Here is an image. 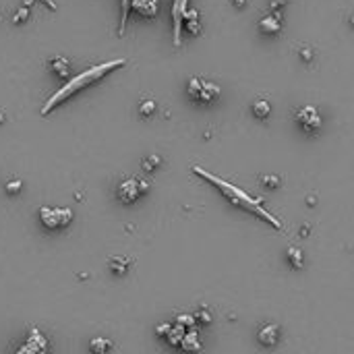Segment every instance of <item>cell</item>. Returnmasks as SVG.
<instances>
[{
	"instance_id": "cell-1",
	"label": "cell",
	"mask_w": 354,
	"mask_h": 354,
	"mask_svg": "<svg viewBox=\"0 0 354 354\" xmlns=\"http://www.w3.org/2000/svg\"><path fill=\"white\" fill-rule=\"evenodd\" d=\"M124 64H126L124 58H114V60H108V62H102V64H94L92 69H87V71L75 75L73 79L66 81V83L60 87V90H56L54 96L41 106V114H43V116L50 114L56 106H60L62 102H66L69 98H73L77 92L85 90L87 85H92V83H96V81H102L106 75H110L112 71L120 69V66H124Z\"/></svg>"
},
{
	"instance_id": "cell-2",
	"label": "cell",
	"mask_w": 354,
	"mask_h": 354,
	"mask_svg": "<svg viewBox=\"0 0 354 354\" xmlns=\"http://www.w3.org/2000/svg\"><path fill=\"white\" fill-rule=\"evenodd\" d=\"M193 172L195 174H199L201 179H205V181H209L211 185H215L219 191H222L230 201L234 203V205H240V207H245V209H249V211H253V213H257V215H261V217H265L268 222H272L276 228H282V224L278 222V219L272 215V213H268L263 209V205H261V201L259 199H253V197H249L242 189H238V187H234V185H230V183H226V181H222V179H217V176H213V174H209V172H205L203 168H199V166H195L193 168Z\"/></svg>"
},
{
	"instance_id": "cell-3",
	"label": "cell",
	"mask_w": 354,
	"mask_h": 354,
	"mask_svg": "<svg viewBox=\"0 0 354 354\" xmlns=\"http://www.w3.org/2000/svg\"><path fill=\"white\" fill-rule=\"evenodd\" d=\"M37 215H39V222L48 230H62L69 226L75 217L73 209H69V207H50V205L39 207Z\"/></svg>"
},
{
	"instance_id": "cell-4",
	"label": "cell",
	"mask_w": 354,
	"mask_h": 354,
	"mask_svg": "<svg viewBox=\"0 0 354 354\" xmlns=\"http://www.w3.org/2000/svg\"><path fill=\"white\" fill-rule=\"evenodd\" d=\"M187 92L197 104H213L219 98V87L215 83H211V81H203L199 77H191L189 79Z\"/></svg>"
},
{
	"instance_id": "cell-5",
	"label": "cell",
	"mask_w": 354,
	"mask_h": 354,
	"mask_svg": "<svg viewBox=\"0 0 354 354\" xmlns=\"http://www.w3.org/2000/svg\"><path fill=\"white\" fill-rule=\"evenodd\" d=\"M147 189H149L147 181L130 176V179H124L116 187V197H118V201H122V203H135L143 193H147Z\"/></svg>"
},
{
	"instance_id": "cell-6",
	"label": "cell",
	"mask_w": 354,
	"mask_h": 354,
	"mask_svg": "<svg viewBox=\"0 0 354 354\" xmlns=\"http://www.w3.org/2000/svg\"><path fill=\"white\" fill-rule=\"evenodd\" d=\"M48 350H50L48 338L43 336L37 327H31V329H29L27 340L17 348L15 354H48Z\"/></svg>"
},
{
	"instance_id": "cell-7",
	"label": "cell",
	"mask_w": 354,
	"mask_h": 354,
	"mask_svg": "<svg viewBox=\"0 0 354 354\" xmlns=\"http://www.w3.org/2000/svg\"><path fill=\"white\" fill-rule=\"evenodd\" d=\"M189 9V0H172V37L174 46H183V15Z\"/></svg>"
},
{
	"instance_id": "cell-8",
	"label": "cell",
	"mask_w": 354,
	"mask_h": 354,
	"mask_svg": "<svg viewBox=\"0 0 354 354\" xmlns=\"http://www.w3.org/2000/svg\"><path fill=\"white\" fill-rule=\"evenodd\" d=\"M296 122L308 132H317L321 128V114L315 106H302L296 110Z\"/></svg>"
},
{
	"instance_id": "cell-9",
	"label": "cell",
	"mask_w": 354,
	"mask_h": 354,
	"mask_svg": "<svg viewBox=\"0 0 354 354\" xmlns=\"http://www.w3.org/2000/svg\"><path fill=\"white\" fill-rule=\"evenodd\" d=\"M128 11H137L145 19H153L160 11V0H130Z\"/></svg>"
},
{
	"instance_id": "cell-10",
	"label": "cell",
	"mask_w": 354,
	"mask_h": 354,
	"mask_svg": "<svg viewBox=\"0 0 354 354\" xmlns=\"http://www.w3.org/2000/svg\"><path fill=\"white\" fill-rule=\"evenodd\" d=\"M257 340H259L263 346H268V348L276 346L278 340H280V327L274 325V323H265V325L257 331Z\"/></svg>"
},
{
	"instance_id": "cell-11",
	"label": "cell",
	"mask_w": 354,
	"mask_h": 354,
	"mask_svg": "<svg viewBox=\"0 0 354 354\" xmlns=\"http://www.w3.org/2000/svg\"><path fill=\"white\" fill-rule=\"evenodd\" d=\"M259 29L265 33V35H276L280 33L282 29V17L276 13V15H268V17H263L259 21Z\"/></svg>"
},
{
	"instance_id": "cell-12",
	"label": "cell",
	"mask_w": 354,
	"mask_h": 354,
	"mask_svg": "<svg viewBox=\"0 0 354 354\" xmlns=\"http://www.w3.org/2000/svg\"><path fill=\"white\" fill-rule=\"evenodd\" d=\"M50 69H52V73H54L56 77H60V79H69V75H71V64H69V60L62 58V56L52 58Z\"/></svg>"
},
{
	"instance_id": "cell-13",
	"label": "cell",
	"mask_w": 354,
	"mask_h": 354,
	"mask_svg": "<svg viewBox=\"0 0 354 354\" xmlns=\"http://www.w3.org/2000/svg\"><path fill=\"white\" fill-rule=\"evenodd\" d=\"M183 27H187L193 35H199L201 31V25H199V13L193 9H187V13L183 15Z\"/></svg>"
},
{
	"instance_id": "cell-14",
	"label": "cell",
	"mask_w": 354,
	"mask_h": 354,
	"mask_svg": "<svg viewBox=\"0 0 354 354\" xmlns=\"http://www.w3.org/2000/svg\"><path fill=\"white\" fill-rule=\"evenodd\" d=\"M112 348V342L108 338H94L90 342V352L92 354H108V350Z\"/></svg>"
},
{
	"instance_id": "cell-15",
	"label": "cell",
	"mask_w": 354,
	"mask_h": 354,
	"mask_svg": "<svg viewBox=\"0 0 354 354\" xmlns=\"http://www.w3.org/2000/svg\"><path fill=\"white\" fill-rule=\"evenodd\" d=\"M130 263H132V259H128V257H112L110 259V268H112V272L116 276H122V274H126Z\"/></svg>"
},
{
	"instance_id": "cell-16",
	"label": "cell",
	"mask_w": 354,
	"mask_h": 354,
	"mask_svg": "<svg viewBox=\"0 0 354 354\" xmlns=\"http://www.w3.org/2000/svg\"><path fill=\"white\" fill-rule=\"evenodd\" d=\"M181 346H183L185 350H189V352H197V350H201V342H199V338H197L195 331H191V334H185V336H183Z\"/></svg>"
},
{
	"instance_id": "cell-17",
	"label": "cell",
	"mask_w": 354,
	"mask_h": 354,
	"mask_svg": "<svg viewBox=\"0 0 354 354\" xmlns=\"http://www.w3.org/2000/svg\"><path fill=\"white\" fill-rule=\"evenodd\" d=\"M253 114H255L257 118H268V116L272 114V104H270L268 100H257V102L253 104Z\"/></svg>"
},
{
	"instance_id": "cell-18",
	"label": "cell",
	"mask_w": 354,
	"mask_h": 354,
	"mask_svg": "<svg viewBox=\"0 0 354 354\" xmlns=\"http://www.w3.org/2000/svg\"><path fill=\"white\" fill-rule=\"evenodd\" d=\"M156 102H153V100H143L141 104H139V114L141 116H151V114H156Z\"/></svg>"
},
{
	"instance_id": "cell-19",
	"label": "cell",
	"mask_w": 354,
	"mask_h": 354,
	"mask_svg": "<svg viewBox=\"0 0 354 354\" xmlns=\"http://www.w3.org/2000/svg\"><path fill=\"white\" fill-rule=\"evenodd\" d=\"M288 259H290V263L294 265V268H302V265H304V255L296 247H290L288 249Z\"/></svg>"
},
{
	"instance_id": "cell-20",
	"label": "cell",
	"mask_w": 354,
	"mask_h": 354,
	"mask_svg": "<svg viewBox=\"0 0 354 354\" xmlns=\"http://www.w3.org/2000/svg\"><path fill=\"white\" fill-rule=\"evenodd\" d=\"M128 5H130V0H122V19H120V27H118V33H120V35L124 33V27H126V19H128Z\"/></svg>"
},
{
	"instance_id": "cell-21",
	"label": "cell",
	"mask_w": 354,
	"mask_h": 354,
	"mask_svg": "<svg viewBox=\"0 0 354 354\" xmlns=\"http://www.w3.org/2000/svg\"><path fill=\"white\" fill-rule=\"evenodd\" d=\"M158 166H160V158H158V156H151V158H145V160H143V170H145V172L156 170Z\"/></svg>"
},
{
	"instance_id": "cell-22",
	"label": "cell",
	"mask_w": 354,
	"mask_h": 354,
	"mask_svg": "<svg viewBox=\"0 0 354 354\" xmlns=\"http://www.w3.org/2000/svg\"><path fill=\"white\" fill-rule=\"evenodd\" d=\"M261 185L268 187V189H276L280 185V179L278 176H261Z\"/></svg>"
},
{
	"instance_id": "cell-23",
	"label": "cell",
	"mask_w": 354,
	"mask_h": 354,
	"mask_svg": "<svg viewBox=\"0 0 354 354\" xmlns=\"http://www.w3.org/2000/svg\"><path fill=\"white\" fill-rule=\"evenodd\" d=\"M27 19H29V9H27V7H23V9H19V11H17V15H15V19H13V21H15V23L19 25V23H25Z\"/></svg>"
},
{
	"instance_id": "cell-24",
	"label": "cell",
	"mask_w": 354,
	"mask_h": 354,
	"mask_svg": "<svg viewBox=\"0 0 354 354\" xmlns=\"http://www.w3.org/2000/svg\"><path fill=\"white\" fill-rule=\"evenodd\" d=\"M21 189H23V183H21V181H13V183H9V185H7V193H11V195L19 193Z\"/></svg>"
},
{
	"instance_id": "cell-25",
	"label": "cell",
	"mask_w": 354,
	"mask_h": 354,
	"mask_svg": "<svg viewBox=\"0 0 354 354\" xmlns=\"http://www.w3.org/2000/svg\"><path fill=\"white\" fill-rule=\"evenodd\" d=\"M176 323L179 325H195V317L193 315H179Z\"/></svg>"
},
{
	"instance_id": "cell-26",
	"label": "cell",
	"mask_w": 354,
	"mask_h": 354,
	"mask_svg": "<svg viewBox=\"0 0 354 354\" xmlns=\"http://www.w3.org/2000/svg\"><path fill=\"white\" fill-rule=\"evenodd\" d=\"M300 58H302V60H306V62H311V60H313V50L302 46V50H300Z\"/></svg>"
},
{
	"instance_id": "cell-27",
	"label": "cell",
	"mask_w": 354,
	"mask_h": 354,
	"mask_svg": "<svg viewBox=\"0 0 354 354\" xmlns=\"http://www.w3.org/2000/svg\"><path fill=\"white\" fill-rule=\"evenodd\" d=\"M195 319H201V323H209V313H205V311H199L197 315H193Z\"/></svg>"
},
{
	"instance_id": "cell-28",
	"label": "cell",
	"mask_w": 354,
	"mask_h": 354,
	"mask_svg": "<svg viewBox=\"0 0 354 354\" xmlns=\"http://www.w3.org/2000/svg\"><path fill=\"white\" fill-rule=\"evenodd\" d=\"M288 0H272V9H282Z\"/></svg>"
},
{
	"instance_id": "cell-29",
	"label": "cell",
	"mask_w": 354,
	"mask_h": 354,
	"mask_svg": "<svg viewBox=\"0 0 354 354\" xmlns=\"http://www.w3.org/2000/svg\"><path fill=\"white\" fill-rule=\"evenodd\" d=\"M232 5H234V7H238V9H242V7L247 5V0H232Z\"/></svg>"
},
{
	"instance_id": "cell-30",
	"label": "cell",
	"mask_w": 354,
	"mask_h": 354,
	"mask_svg": "<svg viewBox=\"0 0 354 354\" xmlns=\"http://www.w3.org/2000/svg\"><path fill=\"white\" fill-rule=\"evenodd\" d=\"M41 3H43V5H46V7H48V9H52V11H54V9H56V5H54V3H52V0H41Z\"/></svg>"
},
{
	"instance_id": "cell-31",
	"label": "cell",
	"mask_w": 354,
	"mask_h": 354,
	"mask_svg": "<svg viewBox=\"0 0 354 354\" xmlns=\"http://www.w3.org/2000/svg\"><path fill=\"white\" fill-rule=\"evenodd\" d=\"M5 122V114H0V124H3Z\"/></svg>"
}]
</instances>
